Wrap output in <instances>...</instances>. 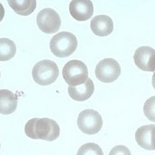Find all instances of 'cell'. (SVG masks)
Returning a JSON list of instances; mask_svg holds the SVG:
<instances>
[{
    "label": "cell",
    "mask_w": 155,
    "mask_h": 155,
    "mask_svg": "<svg viewBox=\"0 0 155 155\" xmlns=\"http://www.w3.org/2000/svg\"><path fill=\"white\" fill-rule=\"evenodd\" d=\"M8 3L17 14L21 16L30 15L36 8V0H8Z\"/></svg>",
    "instance_id": "14"
},
{
    "label": "cell",
    "mask_w": 155,
    "mask_h": 155,
    "mask_svg": "<svg viewBox=\"0 0 155 155\" xmlns=\"http://www.w3.org/2000/svg\"><path fill=\"white\" fill-rule=\"evenodd\" d=\"M36 23L40 30L46 34L55 33L61 26V19L58 12L52 8H45L36 17Z\"/></svg>",
    "instance_id": "7"
},
{
    "label": "cell",
    "mask_w": 155,
    "mask_h": 155,
    "mask_svg": "<svg viewBox=\"0 0 155 155\" xmlns=\"http://www.w3.org/2000/svg\"><path fill=\"white\" fill-rule=\"evenodd\" d=\"M135 140L142 149L155 150V125H143L135 132Z\"/></svg>",
    "instance_id": "10"
},
{
    "label": "cell",
    "mask_w": 155,
    "mask_h": 155,
    "mask_svg": "<svg viewBox=\"0 0 155 155\" xmlns=\"http://www.w3.org/2000/svg\"><path fill=\"white\" fill-rule=\"evenodd\" d=\"M77 155H103V152L98 144L87 143L79 148Z\"/></svg>",
    "instance_id": "16"
},
{
    "label": "cell",
    "mask_w": 155,
    "mask_h": 155,
    "mask_svg": "<svg viewBox=\"0 0 155 155\" xmlns=\"http://www.w3.org/2000/svg\"><path fill=\"white\" fill-rule=\"evenodd\" d=\"M69 12L77 21H87L93 14V4L90 0H73L69 3Z\"/></svg>",
    "instance_id": "9"
},
{
    "label": "cell",
    "mask_w": 155,
    "mask_h": 155,
    "mask_svg": "<svg viewBox=\"0 0 155 155\" xmlns=\"http://www.w3.org/2000/svg\"><path fill=\"white\" fill-rule=\"evenodd\" d=\"M78 40L76 36L68 31L56 34L51 40L50 48L51 52L57 57L65 58L71 55L77 49Z\"/></svg>",
    "instance_id": "2"
},
{
    "label": "cell",
    "mask_w": 155,
    "mask_h": 155,
    "mask_svg": "<svg viewBox=\"0 0 155 155\" xmlns=\"http://www.w3.org/2000/svg\"><path fill=\"white\" fill-rule=\"evenodd\" d=\"M152 85L153 87V88L155 89V72L153 73V75L152 78Z\"/></svg>",
    "instance_id": "19"
},
{
    "label": "cell",
    "mask_w": 155,
    "mask_h": 155,
    "mask_svg": "<svg viewBox=\"0 0 155 155\" xmlns=\"http://www.w3.org/2000/svg\"><path fill=\"white\" fill-rule=\"evenodd\" d=\"M68 93L69 97L75 101H86L89 99L94 93V84L92 79L88 78L84 84L79 86H69Z\"/></svg>",
    "instance_id": "12"
},
{
    "label": "cell",
    "mask_w": 155,
    "mask_h": 155,
    "mask_svg": "<svg viewBox=\"0 0 155 155\" xmlns=\"http://www.w3.org/2000/svg\"><path fill=\"white\" fill-rule=\"evenodd\" d=\"M18 107V100L14 93L7 89L0 90V112L3 115L13 113Z\"/></svg>",
    "instance_id": "13"
},
{
    "label": "cell",
    "mask_w": 155,
    "mask_h": 155,
    "mask_svg": "<svg viewBox=\"0 0 155 155\" xmlns=\"http://www.w3.org/2000/svg\"><path fill=\"white\" fill-rule=\"evenodd\" d=\"M62 75L69 86H79L88 79L87 67L80 60H70L64 66Z\"/></svg>",
    "instance_id": "4"
},
{
    "label": "cell",
    "mask_w": 155,
    "mask_h": 155,
    "mask_svg": "<svg viewBox=\"0 0 155 155\" xmlns=\"http://www.w3.org/2000/svg\"><path fill=\"white\" fill-rule=\"evenodd\" d=\"M25 133L27 137L33 140L54 141L59 137L60 129L54 120L49 118H33L25 125Z\"/></svg>",
    "instance_id": "1"
},
{
    "label": "cell",
    "mask_w": 155,
    "mask_h": 155,
    "mask_svg": "<svg viewBox=\"0 0 155 155\" xmlns=\"http://www.w3.org/2000/svg\"><path fill=\"white\" fill-rule=\"evenodd\" d=\"M78 126L81 131L87 134H95L102 127L101 115L94 110L87 109L81 111L78 117Z\"/></svg>",
    "instance_id": "5"
},
{
    "label": "cell",
    "mask_w": 155,
    "mask_h": 155,
    "mask_svg": "<svg viewBox=\"0 0 155 155\" xmlns=\"http://www.w3.org/2000/svg\"><path fill=\"white\" fill-rule=\"evenodd\" d=\"M109 155H131L130 150L124 145H117L110 150Z\"/></svg>",
    "instance_id": "18"
},
{
    "label": "cell",
    "mask_w": 155,
    "mask_h": 155,
    "mask_svg": "<svg viewBox=\"0 0 155 155\" xmlns=\"http://www.w3.org/2000/svg\"><path fill=\"white\" fill-rule=\"evenodd\" d=\"M120 66L114 59L107 58L97 64L95 69L96 77L102 83L110 84L116 81L120 75Z\"/></svg>",
    "instance_id": "6"
},
{
    "label": "cell",
    "mask_w": 155,
    "mask_h": 155,
    "mask_svg": "<svg viewBox=\"0 0 155 155\" xmlns=\"http://www.w3.org/2000/svg\"><path fill=\"white\" fill-rule=\"evenodd\" d=\"M143 113L149 120L155 122V96L149 97L144 102Z\"/></svg>",
    "instance_id": "17"
},
{
    "label": "cell",
    "mask_w": 155,
    "mask_h": 155,
    "mask_svg": "<svg viewBox=\"0 0 155 155\" xmlns=\"http://www.w3.org/2000/svg\"><path fill=\"white\" fill-rule=\"evenodd\" d=\"M59 69L56 63L49 60L39 61L34 65L32 77L39 85L46 86L54 83L59 76Z\"/></svg>",
    "instance_id": "3"
},
{
    "label": "cell",
    "mask_w": 155,
    "mask_h": 155,
    "mask_svg": "<svg viewBox=\"0 0 155 155\" xmlns=\"http://www.w3.org/2000/svg\"><path fill=\"white\" fill-rule=\"evenodd\" d=\"M90 27L96 36H107L113 31V21L107 15L96 16L92 19Z\"/></svg>",
    "instance_id": "11"
},
{
    "label": "cell",
    "mask_w": 155,
    "mask_h": 155,
    "mask_svg": "<svg viewBox=\"0 0 155 155\" xmlns=\"http://www.w3.org/2000/svg\"><path fill=\"white\" fill-rule=\"evenodd\" d=\"M134 61L143 71L155 72V50L149 46H141L135 51Z\"/></svg>",
    "instance_id": "8"
},
{
    "label": "cell",
    "mask_w": 155,
    "mask_h": 155,
    "mask_svg": "<svg viewBox=\"0 0 155 155\" xmlns=\"http://www.w3.org/2000/svg\"><path fill=\"white\" fill-rule=\"evenodd\" d=\"M16 54V45L8 38L0 39V60L7 61L12 59Z\"/></svg>",
    "instance_id": "15"
}]
</instances>
